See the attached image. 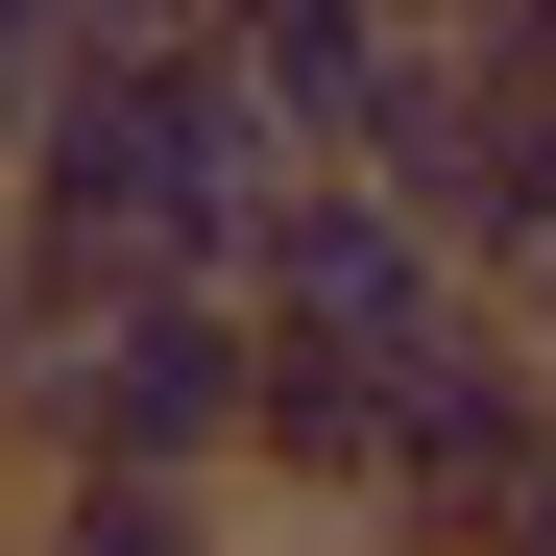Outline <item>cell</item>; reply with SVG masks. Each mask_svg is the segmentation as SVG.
Instances as JSON below:
<instances>
[{"instance_id":"277c9868","label":"cell","mask_w":556,"mask_h":556,"mask_svg":"<svg viewBox=\"0 0 556 556\" xmlns=\"http://www.w3.org/2000/svg\"><path fill=\"white\" fill-rule=\"evenodd\" d=\"M218 49H242V98L291 122V146H363V98H388V49H412V0H218Z\"/></svg>"},{"instance_id":"7a4b0ae2","label":"cell","mask_w":556,"mask_h":556,"mask_svg":"<svg viewBox=\"0 0 556 556\" xmlns=\"http://www.w3.org/2000/svg\"><path fill=\"white\" fill-rule=\"evenodd\" d=\"M532 412H556V339H508V291H459V315L388 363V484H363V532H339V556H484Z\"/></svg>"},{"instance_id":"8992f818","label":"cell","mask_w":556,"mask_h":556,"mask_svg":"<svg viewBox=\"0 0 556 556\" xmlns=\"http://www.w3.org/2000/svg\"><path fill=\"white\" fill-rule=\"evenodd\" d=\"M484 291H508V339H556V169L508 194V242H484Z\"/></svg>"},{"instance_id":"ba28073f","label":"cell","mask_w":556,"mask_h":556,"mask_svg":"<svg viewBox=\"0 0 556 556\" xmlns=\"http://www.w3.org/2000/svg\"><path fill=\"white\" fill-rule=\"evenodd\" d=\"M0 122H25V98H0Z\"/></svg>"},{"instance_id":"52a82bcc","label":"cell","mask_w":556,"mask_h":556,"mask_svg":"<svg viewBox=\"0 0 556 556\" xmlns=\"http://www.w3.org/2000/svg\"><path fill=\"white\" fill-rule=\"evenodd\" d=\"M484 556H556V412H532V459H508V508H484Z\"/></svg>"},{"instance_id":"5b68a950","label":"cell","mask_w":556,"mask_h":556,"mask_svg":"<svg viewBox=\"0 0 556 556\" xmlns=\"http://www.w3.org/2000/svg\"><path fill=\"white\" fill-rule=\"evenodd\" d=\"M0 556H242V484H169V459H25Z\"/></svg>"},{"instance_id":"3957f363","label":"cell","mask_w":556,"mask_h":556,"mask_svg":"<svg viewBox=\"0 0 556 556\" xmlns=\"http://www.w3.org/2000/svg\"><path fill=\"white\" fill-rule=\"evenodd\" d=\"M459 291H484V266H459L388 169H339V146H315L291 194H266V242H242V315H266V339H315V363H412Z\"/></svg>"},{"instance_id":"6da1fadb","label":"cell","mask_w":556,"mask_h":556,"mask_svg":"<svg viewBox=\"0 0 556 556\" xmlns=\"http://www.w3.org/2000/svg\"><path fill=\"white\" fill-rule=\"evenodd\" d=\"M291 169L315 146L242 98L218 25H98L25 122H0V242H25V291H146V266H218L242 291V242H266Z\"/></svg>"}]
</instances>
